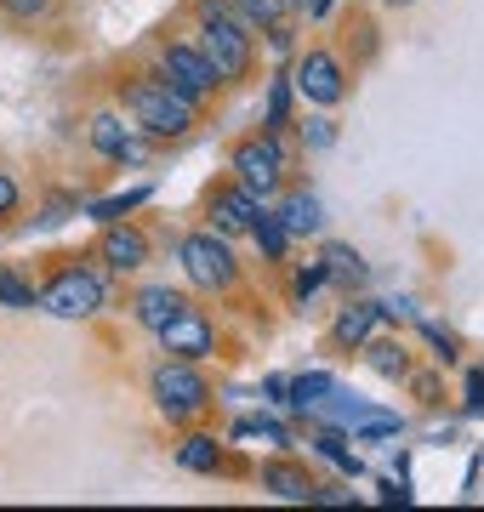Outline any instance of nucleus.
<instances>
[{
	"instance_id": "1",
	"label": "nucleus",
	"mask_w": 484,
	"mask_h": 512,
	"mask_svg": "<svg viewBox=\"0 0 484 512\" xmlns=\"http://www.w3.org/2000/svg\"><path fill=\"white\" fill-rule=\"evenodd\" d=\"M126 109L137 114V126L154 131V137H183L194 126V97L171 92L166 80H137L126 86Z\"/></svg>"
},
{
	"instance_id": "2",
	"label": "nucleus",
	"mask_w": 484,
	"mask_h": 512,
	"mask_svg": "<svg viewBox=\"0 0 484 512\" xmlns=\"http://www.w3.org/2000/svg\"><path fill=\"white\" fill-rule=\"evenodd\" d=\"M200 52H205V63L217 69V80H240V74L251 69V35H245L234 18H228L223 6H205Z\"/></svg>"
},
{
	"instance_id": "3",
	"label": "nucleus",
	"mask_w": 484,
	"mask_h": 512,
	"mask_svg": "<svg viewBox=\"0 0 484 512\" xmlns=\"http://www.w3.org/2000/svg\"><path fill=\"white\" fill-rule=\"evenodd\" d=\"M40 308L57 313V319H92L103 308V279L86 274V268H69V274H57L46 291H40Z\"/></svg>"
},
{
	"instance_id": "4",
	"label": "nucleus",
	"mask_w": 484,
	"mask_h": 512,
	"mask_svg": "<svg viewBox=\"0 0 484 512\" xmlns=\"http://www.w3.org/2000/svg\"><path fill=\"white\" fill-rule=\"evenodd\" d=\"M183 274L200 285V291H223L234 285V256L217 234H188L183 239Z\"/></svg>"
},
{
	"instance_id": "5",
	"label": "nucleus",
	"mask_w": 484,
	"mask_h": 512,
	"mask_svg": "<svg viewBox=\"0 0 484 512\" xmlns=\"http://www.w3.org/2000/svg\"><path fill=\"white\" fill-rule=\"evenodd\" d=\"M154 399L166 416H194L205 404V376L194 370V359H177V365L154 370Z\"/></svg>"
},
{
	"instance_id": "6",
	"label": "nucleus",
	"mask_w": 484,
	"mask_h": 512,
	"mask_svg": "<svg viewBox=\"0 0 484 512\" xmlns=\"http://www.w3.org/2000/svg\"><path fill=\"white\" fill-rule=\"evenodd\" d=\"M234 171H240V183L251 194H274L280 188V171H285V148L274 137H245L234 148Z\"/></svg>"
},
{
	"instance_id": "7",
	"label": "nucleus",
	"mask_w": 484,
	"mask_h": 512,
	"mask_svg": "<svg viewBox=\"0 0 484 512\" xmlns=\"http://www.w3.org/2000/svg\"><path fill=\"white\" fill-rule=\"evenodd\" d=\"M160 74H166L171 92H183V97H205L211 86H217V69H211V63H205V52H194V46H166Z\"/></svg>"
},
{
	"instance_id": "8",
	"label": "nucleus",
	"mask_w": 484,
	"mask_h": 512,
	"mask_svg": "<svg viewBox=\"0 0 484 512\" xmlns=\"http://www.w3.org/2000/svg\"><path fill=\"white\" fill-rule=\"evenodd\" d=\"M297 86H302V97L308 103H342V63H336L331 52H308L297 63Z\"/></svg>"
},
{
	"instance_id": "9",
	"label": "nucleus",
	"mask_w": 484,
	"mask_h": 512,
	"mask_svg": "<svg viewBox=\"0 0 484 512\" xmlns=\"http://www.w3.org/2000/svg\"><path fill=\"white\" fill-rule=\"evenodd\" d=\"M257 217H262V194H251L245 183L211 200V234H251Z\"/></svg>"
},
{
	"instance_id": "10",
	"label": "nucleus",
	"mask_w": 484,
	"mask_h": 512,
	"mask_svg": "<svg viewBox=\"0 0 484 512\" xmlns=\"http://www.w3.org/2000/svg\"><path fill=\"white\" fill-rule=\"evenodd\" d=\"M160 342H166V353H177V359H205V353H211V325H205L194 308H183L171 325H160Z\"/></svg>"
},
{
	"instance_id": "11",
	"label": "nucleus",
	"mask_w": 484,
	"mask_h": 512,
	"mask_svg": "<svg viewBox=\"0 0 484 512\" xmlns=\"http://www.w3.org/2000/svg\"><path fill=\"white\" fill-rule=\"evenodd\" d=\"M92 148L97 154H109V160H143V143L126 131L120 114H97L92 120Z\"/></svg>"
},
{
	"instance_id": "12",
	"label": "nucleus",
	"mask_w": 484,
	"mask_h": 512,
	"mask_svg": "<svg viewBox=\"0 0 484 512\" xmlns=\"http://www.w3.org/2000/svg\"><path fill=\"white\" fill-rule=\"evenodd\" d=\"M103 256H109V268L131 274V268L149 262V239L137 234V228H109V234H103Z\"/></svg>"
},
{
	"instance_id": "13",
	"label": "nucleus",
	"mask_w": 484,
	"mask_h": 512,
	"mask_svg": "<svg viewBox=\"0 0 484 512\" xmlns=\"http://www.w3.org/2000/svg\"><path fill=\"white\" fill-rule=\"evenodd\" d=\"M188 302L177 291H171V285H149V291L137 296V319H143V325L149 330H160V325H171V319H177V313H183Z\"/></svg>"
},
{
	"instance_id": "14",
	"label": "nucleus",
	"mask_w": 484,
	"mask_h": 512,
	"mask_svg": "<svg viewBox=\"0 0 484 512\" xmlns=\"http://www.w3.org/2000/svg\"><path fill=\"white\" fill-rule=\"evenodd\" d=\"M376 319H382V308H371V302L342 308V319H336V342H342V348H365L371 330H376Z\"/></svg>"
},
{
	"instance_id": "15",
	"label": "nucleus",
	"mask_w": 484,
	"mask_h": 512,
	"mask_svg": "<svg viewBox=\"0 0 484 512\" xmlns=\"http://www.w3.org/2000/svg\"><path fill=\"white\" fill-rule=\"evenodd\" d=\"M280 222H285V234H314L325 217H319V200H314V194H291V200L280 205Z\"/></svg>"
},
{
	"instance_id": "16",
	"label": "nucleus",
	"mask_w": 484,
	"mask_h": 512,
	"mask_svg": "<svg viewBox=\"0 0 484 512\" xmlns=\"http://www.w3.org/2000/svg\"><path fill=\"white\" fill-rule=\"evenodd\" d=\"M325 279H342V285H365V262H359L354 245H325Z\"/></svg>"
},
{
	"instance_id": "17",
	"label": "nucleus",
	"mask_w": 484,
	"mask_h": 512,
	"mask_svg": "<svg viewBox=\"0 0 484 512\" xmlns=\"http://www.w3.org/2000/svg\"><path fill=\"white\" fill-rule=\"evenodd\" d=\"M262 484H268L274 495H285V501H314V478L297 473V467H268Z\"/></svg>"
},
{
	"instance_id": "18",
	"label": "nucleus",
	"mask_w": 484,
	"mask_h": 512,
	"mask_svg": "<svg viewBox=\"0 0 484 512\" xmlns=\"http://www.w3.org/2000/svg\"><path fill=\"white\" fill-rule=\"evenodd\" d=\"M331 393H336V382H331V376H319V370H314V376H297V382L285 387V399L297 404V410H319Z\"/></svg>"
},
{
	"instance_id": "19",
	"label": "nucleus",
	"mask_w": 484,
	"mask_h": 512,
	"mask_svg": "<svg viewBox=\"0 0 484 512\" xmlns=\"http://www.w3.org/2000/svg\"><path fill=\"white\" fill-rule=\"evenodd\" d=\"M177 461H183L188 473H217V461H223V450H217V439H188L183 450H177Z\"/></svg>"
},
{
	"instance_id": "20",
	"label": "nucleus",
	"mask_w": 484,
	"mask_h": 512,
	"mask_svg": "<svg viewBox=\"0 0 484 512\" xmlns=\"http://www.w3.org/2000/svg\"><path fill=\"white\" fill-rule=\"evenodd\" d=\"M365 359H371L376 376H405V370H410V359H405L399 342H365Z\"/></svg>"
},
{
	"instance_id": "21",
	"label": "nucleus",
	"mask_w": 484,
	"mask_h": 512,
	"mask_svg": "<svg viewBox=\"0 0 484 512\" xmlns=\"http://www.w3.org/2000/svg\"><path fill=\"white\" fill-rule=\"evenodd\" d=\"M251 234H257L262 256H280V251H285V239H291V234H285V222H280V217H268V211L251 222Z\"/></svg>"
},
{
	"instance_id": "22",
	"label": "nucleus",
	"mask_w": 484,
	"mask_h": 512,
	"mask_svg": "<svg viewBox=\"0 0 484 512\" xmlns=\"http://www.w3.org/2000/svg\"><path fill=\"white\" fill-rule=\"evenodd\" d=\"M319 456H331L342 473H359V456L348 450V439H342V433H319Z\"/></svg>"
},
{
	"instance_id": "23",
	"label": "nucleus",
	"mask_w": 484,
	"mask_h": 512,
	"mask_svg": "<svg viewBox=\"0 0 484 512\" xmlns=\"http://www.w3.org/2000/svg\"><path fill=\"white\" fill-rule=\"evenodd\" d=\"M143 200H149V188H126V194H114V200H97V205H92V217L114 222L120 211H131V205H143Z\"/></svg>"
},
{
	"instance_id": "24",
	"label": "nucleus",
	"mask_w": 484,
	"mask_h": 512,
	"mask_svg": "<svg viewBox=\"0 0 484 512\" xmlns=\"http://www.w3.org/2000/svg\"><path fill=\"white\" fill-rule=\"evenodd\" d=\"M0 302H6V308H35V291H29L18 274H0Z\"/></svg>"
},
{
	"instance_id": "25",
	"label": "nucleus",
	"mask_w": 484,
	"mask_h": 512,
	"mask_svg": "<svg viewBox=\"0 0 484 512\" xmlns=\"http://www.w3.org/2000/svg\"><path fill=\"white\" fill-rule=\"evenodd\" d=\"M245 23H274L280 18V0H234Z\"/></svg>"
},
{
	"instance_id": "26",
	"label": "nucleus",
	"mask_w": 484,
	"mask_h": 512,
	"mask_svg": "<svg viewBox=\"0 0 484 512\" xmlns=\"http://www.w3.org/2000/svg\"><path fill=\"white\" fill-rule=\"evenodd\" d=\"M285 114H291V92H285V80L268 86V126H285Z\"/></svg>"
},
{
	"instance_id": "27",
	"label": "nucleus",
	"mask_w": 484,
	"mask_h": 512,
	"mask_svg": "<svg viewBox=\"0 0 484 512\" xmlns=\"http://www.w3.org/2000/svg\"><path fill=\"white\" fill-rule=\"evenodd\" d=\"M234 433H240V439H262V444H285V433L274 427V421H240Z\"/></svg>"
},
{
	"instance_id": "28",
	"label": "nucleus",
	"mask_w": 484,
	"mask_h": 512,
	"mask_svg": "<svg viewBox=\"0 0 484 512\" xmlns=\"http://www.w3.org/2000/svg\"><path fill=\"white\" fill-rule=\"evenodd\" d=\"M319 285H325V262H308V268L297 274V296H314Z\"/></svg>"
},
{
	"instance_id": "29",
	"label": "nucleus",
	"mask_w": 484,
	"mask_h": 512,
	"mask_svg": "<svg viewBox=\"0 0 484 512\" xmlns=\"http://www.w3.org/2000/svg\"><path fill=\"white\" fill-rule=\"evenodd\" d=\"M46 6H52V0H6V12H12V18H40Z\"/></svg>"
},
{
	"instance_id": "30",
	"label": "nucleus",
	"mask_w": 484,
	"mask_h": 512,
	"mask_svg": "<svg viewBox=\"0 0 484 512\" xmlns=\"http://www.w3.org/2000/svg\"><path fill=\"white\" fill-rule=\"evenodd\" d=\"M467 410H473V416L484 410V370H473V376H467Z\"/></svg>"
},
{
	"instance_id": "31",
	"label": "nucleus",
	"mask_w": 484,
	"mask_h": 512,
	"mask_svg": "<svg viewBox=\"0 0 484 512\" xmlns=\"http://www.w3.org/2000/svg\"><path fill=\"white\" fill-rule=\"evenodd\" d=\"M308 143H314V148H331V143H336L331 120H308Z\"/></svg>"
},
{
	"instance_id": "32",
	"label": "nucleus",
	"mask_w": 484,
	"mask_h": 512,
	"mask_svg": "<svg viewBox=\"0 0 484 512\" xmlns=\"http://www.w3.org/2000/svg\"><path fill=\"white\" fill-rule=\"evenodd\" d=\"M12 205H18V183H12V177H0V217H6Z\"/></svg>"
}]
</instances>
